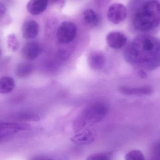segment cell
I'll return each instance as SVG.
<instances>
[{
  "label": "cell",
  "mask_w": 160,
  "mask_h": 160,
  "mask_svg": "<svg viewBox=\"0 0 160 160\" xmlns=\"http://www.w3.org/2000/svg\"><path fill=\"white\" fill-rule=\"evenodd\" d=\"M127 17V10L124 5L114 3L110 6L108 9V20L114 24H118L124 21Z\"/></svg>",
  "instance_id": "8992f818"
},
{
  "label": "cell",
  "mask_w": 160,
  "mask_h": 160,
  "mask_svg": "<svg viewBox=\"0 0 160 160\" xmlns=\"http://www.w3.org/2000/svg\"><path fill=\"white\" fill-rule=\"evenodd\" d=\"M8 47L13 51L18 49L19 43L16 36L14 34H11L8 37Z\"/></svg>",
  "instance_id": "d6986e66"
},
{
  "label": "cell",
  "mask_w": 160,
  "mask_h": 160,
  "mask_svg": "<svg viewBox=\"0 0 160 160\" xmlns=\"http://www.w3.org/2000/svg\"><path fill=\"white\" fill-rule=\"evenodd\" d=\"M33 70L34 67L32 64L28 63H22L17 66L15 74L18 78H26L32 74Z\"/></svg>",
  "instance_id": "2e32d148"
},
{
  "label": "cell",
  "mask_w": 160,
  "mask_h": 160,
  "mask_svg": "<svg viewBox=\"0 0 160 160\" xmlns=\"http://www.w3.org/2000/svg\"><path fill=\"white\" fill-rule=\"evenodd\" d=\"M89 65L92 69L99 70L102 68L106 62L105 55L100 52H92L88 58Z\"/></svg>",
  "instance_id": "8fae6325"
},
{
  "label": "cell",
  "mask_w": 160,
  "mask_h": 160,
  "mask_svg": "<svg viewBox=\"0 0 160 160\" xmlns=\"http://www.w3.org/2000/svg\"><path fill=\"white\" fill-rule=\"evenodd\" d=\"M49 1L53 4L58 6L60 7H63L65 2V0H49Z\"/></svg>",
  "instance_id": "603a6c76"
},
{
  "label": "cell",
  "mask_w": 160,
  "mask_h": 160,
  "mask_svg": "<svg viewBox=\"0 0 160 160\" xmlns=\"http://www.w3.org/2000/svg\"><path fill=\"white\" fill-rule=\"evenodd\" d=\"M160 2L158 0H147L133 15L132 23L138 31L147 32L159 26Z\"/></svg>",
  "instance_id": "7a4b0ae2"
},
{
  "label": "cell",
  "mask_w": 160,
  "mask_h": 160,
  "mask_svg": "<svg viewBox=\"0 0 160 160\" xmlns=\"http://www.w3.org/2000/svg\"><path fill=\"white\" fill-rule=\"evenodd\" d=\"M106 40L109 47L115 49H118L123 48L126 44L127 38L123 33L113 32L108 34Z\"/></svg>",
  "instance_id": "52a82bcc"
},
{
  "label": "cell",
  "mask_w": 160,
  "mask_h": 160,
  "mask_svg": "<svg viewBox=\"0 0 160 160\" xmlns=\"http://www.w3.org/2000/svg\"><path fill=\"white\" fill-rule=\"evenodd\" d=\"M139 75L142 78L145 79L147 77V75L146 72L143 69H141L139 72Z\"/></svg>",
  "instance_id": "d4e9b609"
},
{
  "label": "cell",
  "mask_w": 160,
  "mask_h": 160,
  "mask_svg": "<svg viewBox=\"0 0 160 160\" xmlns=\"http://www.w3.org/2000/svg\"><path fill=\"white\" fill-rule=\"evenodd\" d=\"M41 52V48L39 44L36 42H29L25 44L22 50V54L26 60H32L37 59Z\"/></svg>",
  "instance_id": "9c48e42d"
},
{
  "label": "cell",
  "mask_w": 160,
  "mask_h": 160,
  "mask_svg": "<svg viewBox=\"0 0 160 160\" xmlns=\"http://www.w3.org/2000/svg\"><path fill=\"white\" fill-rule=\"evenodd\" d=\"M95 138V134L91 130L85 129L72 136L70 141L79 145H86L92 143Z\"/></svg>",
  "instance_id": "30bf717a"
},
{
  "label": "cell",
  "mask_w": 160,
  "mask_h": 160,
  "mask_svg": "<svg viewBox=\"0 0 160 160\" xmlns=\"http://www.w3.org/2000/svg\"><path fill=\"white\" fill-rule=\"evenodd\" d=\"M6 14V8L5 6L0 2V21L2 20Z\"/></svg>",
  "instance_id": "44dd1931"
},
{
  "label": "cell",
  "mask_w": 160,
  "mask_h": 160,
  "mask_svg": "<svg viewBox=\"0 0 160 160\" xmlns=\"http://www.w3.org/2000/svg\"><path fill=\"white\" fill-rule=\"evenodd\" d=\"M119 91L125 95H150L153 92V89L147 86L130 87L127 86L120 87Z\"/></svg>",
  "instance_id": "7c38bea8"
},
{
  "label": "cell",
  "mask_w": 160,
  "mask_h": 160,
  "mask_svg": "<svg viewBox=\"0 0 160 160\" xmlns=\"http://www.w3.org/2000/svg\"><path fill=\"white\" fill-rule=\"evenodd\" d=\"M15 82L12 78L3 77L0 78V93L3 94L10 93L15 88Z\"/></svg>",
  "instance_id": "5bb4252c"
},
{
  "label": "cell",
  "mask_w": 160,
  "mask_h": 160,
  "mask_svg": "<svg viewBox=\"0 0 160 160\" xmlns=\"http://www.w3.org/2000/svg\"><path fill=\"white\" fill-rule=\"evenodd\" d=\"M15 118L20 121H38L40 119V118L37 115L28 113L19 114Z\"/></svg>",
  "instance_id": "e0dca14e"
},
{
  "label": "cell",
  "mask_w": 160,
  "mask_h": 160,
  "mask_svg": "<svg viewBox=\"0 0 160 160\" xmlns=\"http://www.w3.org/2000/svg\"><path fill=\"white\" fill-rule=\"evenodd\" d=\"M1 49H0V57H1Z\"/></svg>",
  "instance_id": "484cf974"
},
{
  "label": "cell",
  "mask_w": 160,
  "mask_h": 160,
  "mask_svg": "<svg viewBox=\"0 0 160 160\" xmlns=\"http://www.w3.org/2000/svg\"><path fill=\"white\" fill-rule=\"evenodd\" d=\"M83 18L86 24L92 27H96L99 22V18L93 9H86L84 11Z\"/></svg>",
  "instance_id": "9a60e30c"
},
{
  "label": "cell",
  "mask_w": 160,
  "mask_h": 160,
  "mask_svg": "<svg viewBox=\"0 0 160 160\" xmlns=\"http://www.w3.org/2000/svg\"><path fill=\"white\" fill-rule=\"evenodd\" d=\"M109 106L104 101H97L87 106L73 122V128L79 132L86 125L98 123L108 114Z\"/></svg>",
  "instance_id": "3957f363"
},
{
  "label": "cell",
  "mask_w": 160,
  "mask_h": 160,
  "mask_svg": "<svg viewBox=\"0 0 160 160\" xmlns=\"http://www.w3.org/2000/svg\"><path fill=\"white\" fill-rule=\"evenodd\" d=\"M31 160H54L51 158L44 156H38L34 157Z\"/></svg>",
  "instance_id": "cb8c5ba5"
},
{
  "label": "cell",
  "mask_w": 160,
  "mask_h": 160,
  "mask_svg": "<svg viewBox=\"0 0 160 160\" xmlns=\"http://www.w3.org/2000/svg\"><path fill=\"white\" fill-rule=\"evenodd\" d=\"M49 0H30L27 5L28 12L33 15H38L45 11Z\"/></svg>",
  "instance_id": "4fadbf2b"
},
{
  "label": "cell",
  "mask_w": 160,
  "mask_h": 160,
  "mask_svg": "<svg viewBox=\"0 0 160 160\" xmlns=\"http://www.w3.org/2000/svg\"><path fill=\"white\" fill-rule=\"evenodd\" d=\"M39 27L36 21L33 20L26 21L23 24L22 33L23 37L26 39H33L39 33Z\"/></svg>",
  "instance_id": "ba28073f"
},
{
  "label": "cell",
  "mask_w": 160,
  "mask_h": 160,
  "mask_svg": "<svg viewBox=\"0 0 160 160\" xmlns=\"http://www.w3.org/2000/svg\"><path fill=\"white\" fill-rule=\"evenodd\" d=\"M126 160H145L142 152L140 150H134L129 152L125 156Z\"/></svg>",
  "instance_id": "ac0fdd59"
},
{
  "label": "cell",
  "mask_w": 160,
  "mask_h": 160,
  "mask_svg": "<svg viewBox=\"0 0 160 160\" xmlns=\"http://www.w3.org/2000/svg\"><path fill=\"white\" fill-rule=\"evenodd\" d=\"M30 129V126L24 123H0V143L7 141L19 132Z\"/></svg>",
  "instance_id": "5b68a950"
},
{
  "label": "cell",
  "mask_w": 160,
  "mask_h": 160,
  "mask_svg": "<svg viewBox=\"0 0 160 160\" xmlns=\"http://www.w3.org/2000/svg\"><path fill=\"white\" fill-rule=\"evenodd\" d=\"M110 153H100L90 155L86 160H111Z\"/></svg>",
  "instance_id": "ffe728a7"
},
{
  "label": "cell",
  "mask_w": 160,
  "mask_h": 160,
  "mask_svg": "<svg viewBox=\"0 0 160 160\" xmlns=\"http://www.w3.org/2000/svg\"><path fill=\"white\" fill-rule=\"evenodd\" d=\"M77 33V26L74 23L71 22H64L60 24L57 29V41L61 44H69L75 39Z\"/></svg>",
  "instance_id": "277c9868"
},
{
  "label": "cell",
  "mask_w": 160,
  "mask_h": 160,
  "mask_svg": "<svg viewBox=\"0 0 160 160\" xmlns=\"http://www.w3.org/2000/svg\"><path fill=\"white\" fill-rule=\"evenodd\" d=\"M125 55L126 60L132 64L155 69L159 66V41L149 36L139 37L129 45Z\"/></svg>",
  "instance_id": "6da1fadb"
},
{
  "label": "cell",
  "mask_w": 160,
  "mask_h": 160,
  "mask_svg": "<svg viewBox=\"0 0 160 160\" xmlns=\"http://www.w3.org/2000/svg\"><path fill=\"white\" fill-rule=\"evenodd\" d=\"M110 0H95L96 6L98 8H101L107 4Z\"/></svg>",
  "instance_id": "7402d4cb"
}]
</instances>
